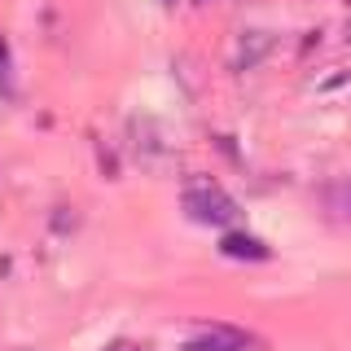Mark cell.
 Segmentation results:
<instances>
[{"instance_id":"obj_1","label":"cell","mask_w":351,"mask_h":351,"mask_svg":"<svg viewBox=\"0 0 351 351\" xmlns=\"http://www.w3.org/2000/svg\"><path fill=\"white\" fill-rule=\"evenodd\" d=\"M184 211H189L197 224H233L237 219V202L219 189L215 180H189L184 184Z\"/></svg>"},{"instance_id":"obj_2","label":"cell","mask_w":351,"mask_h":351,"mask_svg":"<svg viewBox=\"0 0 351 351\" xmlns=\"http://www.w3.org/2000/svg\"><path fill=\"white\" fill-rule=\"evenodd\" d=\"M259 338L237 325H197L184 351H255Z\"/></svg>"},{"instance_id":"obj_3","label":"cell","mask_w":351,"mask_h":351,"mask_svg":"<svg viewBox=\"0 0 351 351\" xmlns=\"http://www.w3.org/2000/svg\"><path fill=\"white\" fill-rule=\"evenodd\" d=\"M272 44H277V40H272L268 31H241L237 49H233V71H250V66H259L272 53Z\"/></svg>"},{"instance_id":"obj_4","label":"cell","mask_w":351,"mask_h":351,"mask_svg":"<svg viewBox=\"0 0 351 351\" xmlns=\"http://www.w3.org/2000/svg\"><path fill=\"white\" fill-rule=\"evenodd\" d=\"M219 250H224L228 259H268V255H272V250L263 246L259 237H250V233H224Z\"/></svg>"},{"instance_id":"obj_5","label":"cell","mask_w":351,"mask_h":351,"mask_svg":"<svg viewBox=\"0 0 351 351\" xmlns=\"http://www.w3.org/2000/svg\"><path fill=\"white\" fill-rule=\"evenodd\" d=\"M325 211L338 219H351V180H338L325 189Z\"/></svg>"},{"instance_id":"obj_6","label":"cell","mask_w":351,"mask_h":351,"mask_svg":"<svg viewBox=\"0 0 351 351\" xmlns=\"http://www.w3.org/2000/svg\"><path fill=\"white\" fill-rule=\"evenodd\" d=\"M0 93H9V44L0 40Z\"/></svg>"},{"instance_id":"obj_7","label":"cell","mask_w":351,"mask_h":351,"mask_svg":"<svg viewBox=\"0 0 351 351\" xmlns=\"http://www.w3.org/2000/svg\"><path fill=\"white\" fill-rule=\"evenodd\" d=\"M106 351H141V347H136V343H110Z\"/></svg>"}]
</instances>
